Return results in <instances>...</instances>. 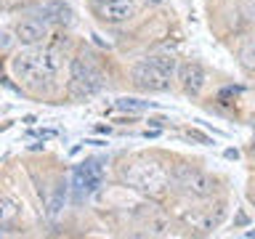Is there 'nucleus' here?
Segmentation results:
<instances>
[{"label": "nucleus", "mask_w": 255, "mask_h": 239, "mask_svg": "<svg viewBox=\"0 0 255 239\" xmlns=\"http://www.w3.org/2000/svg\"><path fill=\"white\" fill-rule=\"evenodd\" d=\"M64 67L61 51H56L51 45H27L11 59V72L21 85L43 91L59 77Z\"/></svg>", "instance_id": "1"}, {"label": "nucleus", "mask_w": 255, "mask_h": 239, "mask_svg": "<svg viewBox=\"0 0 255 239\" xmlns=\"http://www.w3.org/2000/svg\"><path fill=\"white\" fill-rule=\"evenodd\" d=\"M250 197H253V199H255V189H253V191H250Z\"/></svg>", "instance_id": "16"}, {"label": "nucleus", "mask_w": 255, "mask_h": 239, "mask_svg": "<svg viewBox=\"0 0 255 239\" xmlns=\"http://www.w3.org/2000/svg\"><path fill=\"white\" fill-rule=\"evenodd\" d=\"M247 237H255V231H247Z\"/></svg>", "instance_id": "15"}, {"label": "nucleus", "mask_w": 255, "mask_h": 239, "mask_svg": "<svg viewBox=\"0 0 255 239\" xmlns=\"http://www.w3.org/2000/svg\"><path fill=\"white\" fill-rule=\"evenodd\" d=\"M135 16L133 0H104L99 3V19L107 24H125Z\"/></svg>", "instance_id": "8"}, {"label": "nucleus", "mask_w": 255, "mask_h": 239, "mask_svg": "<svg viewBox=\"0 0 255 239\" xmlns=\"http://www.w3.org/2000/svg\"><path fill=\"white\" fill-rule=\"evenodd\" d=\"M123 178L128 186L146 191V194H159V191L167 189L170 183V173L165 170L162 165H157L154 159H135L130 162V167L123 173Z\"/></svg>", "instance_id": "4"}, {"label": "nucleus", "mask_w": 255, "mask_h": 239, "mask_svg": "<svg viewBox=\"0 0 255 239\" xmlns=\"http://www.w3.org/2000/svg\"><path fill=\"white\" fill-rule=\"evenodd\" d=\"M69 88L72 93L85 99V96H93L104 88V72L99 67V61L93 59V53H77L72 59V72H69Z\"/></svg>", "instance_id": "3"}, {"label": "nucleus", "mask_w": 255, "mask_h": 239, "mask_svg": "<svg viewBox=\"0 0 255 239\" xmlns=\"http://www.w3.org/2000/svg\"><path fill=\"white\" fill-rule=\"evenodd\" d=\"M253 135H255V120H253Z\"/></svg>", "instance_id": "17"}, {"label": "nucleus", "mask_w": 255, "mask_h": 239, "mask_svg": "<svg viewBox=\"0 0 255 239\" xmlns=\"http://www.w3.org/2000/svg\"><path fill=\"white\" fill-rule=\"evenodd\" d=\"M173 178L183 191H189V194H194V197H210L215 191V181L207 173L199 170V167H191V165H178L173 173Z\"/></svg>", "instance_id": "5"}, {"label": "nucleus", "mask_w": 255, "mask_h": 239, "mask_svg": "<svg viewBox=\"0 0 255 239\" xmlns=\"http://www.w3.org/2000/svg\"><path fill=\"white\" fill-rule=\"evenodd\" d=\"M205 69L199 67V64H186V67L181 69V83H183V91L189 96H199L205 88Z\"/></svg>", "instance_id": "9"}, {"label": "nucleus", "mask_w": 255, "mask_h": 239, "mask_svg": "<svg viewBox=\"0 0 255 239\" xmlns=\"http://www.w3.org/2000/svg\"><path fill=\"white\" fill-rule=\"evenodd\" d=\"M239 61H242V67L247 72H255V40L242 45V51H239Z\"/></svg>", "instance_id": "11"}, {"label": "nucleus", "mask_w": 255, "mask_h": 239, "mask_svg": "<svg viewBox=\"0 0 255 239\" xmlns=\"http://www.w3.org/2000/svg\"><path fill=\"white\" fill-rule=\"evenodd\" d=\"M16 40L21 45H43V40L48 37V19H37V16H29V19H21L13 27Z\"/></svg>", "instance_id": "6"}, {"label": "nucleus", "mask_w": 255, "mask_h": 239, "mask_svg": "<svg viewBox=\"0 0 255 239\" xmlns=\"http://www.w3.org/2000/svg\"><path fill=\"white\" fill-rule=\"evenodd\" d=\"M72 183H75V194H77V199L88 197V194H91V191L101 183V165L96 162V159H88V162L77 165Z\"/></svg>", "instance_id": "7"}, {"label": "nucleus", "mask_w": 255, "mask_h": 239, "mask_svg": "<svg viewBox=\"0 0 255 239\" xmlns=\"http://www.w3.org/2000/svg\"><path fill=\"white\" fill-rule=\"evenodd\" d=\"M242 13L250 21H255V0H245V3H242Z\"/></svg>", "instance_id": "13"}, {"label": "nucleus", "mask_w": 255, "mask_h": 239, "mask_svg": "<svg viewBox=\"0 0 255 239\" xmlns=\"http://www.w3.org/2000/svg\"><path fill=\"white\" fill-rule=\"evenodd\" d=\"M146 5H159V3H165V0H143Z\"/></svg>", "instance_id": "14"}, {"label": "nucleus", "mask_w": 255, "mask_h": 239, "mask_svg": "<svg viewBox=\"0 0 255 239\" xmlns=\"http://www.w3.org/2000/svg\"><path fill=\"white\" fill-rule=\"evenodd\" d=\"M16 215H19V207H16L11 199H0V231H3L8 223H13Z\"/></svg>", "instance_id": "10"}, {"label": "nucleus", "mask_w": 255, "mask_h": 239, "mask_svg": "<svg viewBox=\"0 0 255 239\" xmlns=\"http://www.w3.org/2000/svg\"><path fill=\"white\" fill-rule=\"evenodd\" d=\"M173 77H175V59L165 53L146 56L133 67V83L143 91H157V93L170 91Z\"/></svg>", "instance_id": "2"}, {"label": "nucleus", "mask_w": 255, "mask_h": 239, "mask_svg": "<svg viewBox=\"0 0 255 239\" xmlns=\"http://www.w3.org/2000/svg\"><path fill=\"white\" fill-rule=\"evenodd\" d=\"M117 109H123V112H146V109H151V104L149 101H138V99H120L117 101Z\"/></svg>", "instance_id": "12"}]
</instances>
